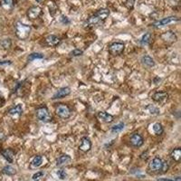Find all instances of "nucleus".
<instances>
[{"instance_id": "obj_1", "label": "nucleus", "mask_w": 181, "mask_h": 181, "mask_svg": "<svg viewBox=\"0 0 181 181\" xmlns=\"http://www.w3.org/2000/svg\"><path fill=\"white\" fill-rule=\"evenodd\" d=\"M110 15V10L107 8H102L98 10L94 15L90 16L86 20L84 26L85 27H93L95 25L99 24L101 21H104L106 18Z\"/></svg>"}, {"instance_id": "obj_2", "label": "nucleus", "mask_w": 181, "mask_h": 181, "mask_svg": "<svg viewBox=\"0 0 181 181\" xmlns=\"http://www.w3.org/2000/svg\"><path fill=\"white\" fill-rule=\"evenodd\" d=\"M31 33V26L21 22H17L15 25V34L19 39H26Z\"/></svg>"}, {"instance_id": "obj_3", "label": "nucleus", "mask_w": 181, "mask_h": 181, "mask_svg": "<svg viewBox=\"0 0 181 181\" xmlns=\"http://www.w3.org/2000/svg\"><path fill=\"white\" fill-rule=\"evenodd\" d=\"M35 114H36V118H37L40 121H43V122H48L52 119L48 109L46 107L37 108L35 111Z\"/></svg>"}, {"instance_id": "obj_4", "label": "nucleus", "mask_w": 181, "mask_h": 181, "mask_svg": "<svg viewBox=\"0 0 181 181\" xmlns=\"http://www.w3.org/2000/svg\"><path fill=\"white\" fill-rule=\"evenodd\" d=\"M71 109L66 104H59L56 108V114L62 119H68L71 116Z\"/></svg>"}, {"instance_id": "obj_5", "label": "nucleus", "mask_w": 181, "mask_h": 181, "mask_svg": "<svg viewBox=\"0 0 181 181\" xmlns=\"http://www.w3.org/2000/svg\"><path fill=\"white\" fill-rule=\"evenodd\" d=\"M124 47H125V45L123 43L116 42L109 46V52H110V53L112 54V55H120V54H121L122 52L124 51Z\"/></svg>"}, {"instance_id": "obj_6", "label": "nucleus", "mask_w": 181, "mask_h": 181, "mask_svg": "<svg viewBox=\"0 0 181 181\" xmlns=\"http://www.w3.org/2000/svg\"><path fill=\"white\" fill-rule=\"evenodd\" d=\"M178 21H179V18L177 16H168V17H165V18H163V19L158 21V22H155L153 24V26H155V27L164 26H167L169 24H172L175 22H178Z\"/></svg>"}, {"instance_id": "obj_7", "label": "nucleus", "mask_w": 181, "mask_h": 181, "mask_svg": "<svg viewBox=\"0 0 181 181\" xmlns=\"http://www.w3.org/2000/svg\"><path fill=\"white\" fill-rule=\"evenodd\" d=\"M162 167H163V160L158 157L154 158L149 164L150 169L155 172H159V170L162 169Z\"/></svg>"}, {"instance_id": "obj_8", "label": "nucleus", "mask_w": 181, "mask_h": 181, "mask_svg": "<svg viewBox=\"0 0 181 181\" xmlns=\"http://www.w3.org/2000/svg\"><path fill=\"white\" fill-rule=\"evenodd\" d=\"M41 14H42V8L38 6H34L27 10L26 15H27L29 19L34 20V19H36V18H38Z\"/></svg>"}, {"instance_id": "obj_9", "label": "nucleus", "mask_w": 181, "mask_h": 181, "mask_svg": "<svg viewBox=\"0 0 181 181\" xmlns=\"http://www.w3.org/2000/svg\"><path fill=\"white\" fill-rule=\"evenodd\" d=\"M130 141H131V144L132 145L133 147H136V148H139L141 147L143 143H144V139L139 134V133H134L132 134V136L131 137L130 139Z\"/></svg>"}, {"instance_id": "obj_10", "label": "nucleus", "mask_w": 181, "mask_h": 181, "mask_svg": "<svg viewBox=\"0 0 181 181\" xmlns=\"http://www.w3.org/2000/svg\"><path fill=\"white\" fill-rule=\"evenodd\" d=\"M90 148H92V142H90V139L87 137L82 138L81 144L79 146V150L82 152H88L90 150Z\"/></svg>"}, {"instance_id": "obj_11", "label": "nucleus", "mask_w": 181, "mask_h": 181, "mask_svg": "<svg viewBox=\"0 0 181 181\" xmlns=\"http://www.w3.org/2000/svg\"><path fill=\"white\" fill-rule=\"evenodd\" d=\"M70 93H71V89L69 87H63L57 90V93L53 96V100L62 99L65 96H68Z\"/></svg>"}, {"instance_id": "obj_12", "label": "nucleus", "mask_w": 181, "mask_h": 181, "mask_svg": "<svg viewBox=\"0 0 181 181\" xmlns=\"http://www.w3.org/2000/svg\"><path fill=\"white\" fill-rule=\"evenodd\" d=\"M60 41H61L60 38L57 37L56 35H53V34L48 35L45 38V43L49 46H56L60 44Z\"/></svg>"}, {"instance_id": "obj_13", "label": "nucleus", "mask_w": 181, "mask_h": 181, "mask_svg": "<svg viewBox=\"0 0 181 181\" xmlns=\"http://www.w3.org/2000/svg\"><path fill=\"white\" fill-rule=\"evenodd\" d=\"M161 38L164 40L165 42H168V43H173L177 40V36L176 34L171 32V31H168V32H165L164 34H161Z\"/></svg>"}, {"instance_id": "obj_14", "label": "nucleus", "mask_w": 181, "mask_h": 181, "mask_svg": "<svg viewBox=\"0 0 181 181\" xmlns=\"http://www.w3.org/2000/svg\"><path fill=\"white\" fill-rule=\"evenodd\" d=\"M98 118L101 120H102V121H104L106 123H111L114 120L112 115L107 113L106 112H98Z\"/></svg>"}, {"instance_id": "obj_15", "label": "nucleus", "mask_w": 181, "mask_h": 181, "mask_svg": "<svg viewBox=\"0 0 181 181\" xmlns=\"http://www.w3.org/2000/svg\"><path fill=\"white\" fill-rule=\"evenodd\" d=\"M168 98H169V94L167 93H165V92H158V93H155L152 95V99L155 101H158V102L165 101Z\"/></svg>"}, {"instance_id": "obj_16", "label": "nucleus", "mask_w": 181, "mask_h": 181, "mask_svg": "<svg viewBox=\"0 0 181 181\" xmlns=\"http://www.w3.org/2000/svg\"><path fill=\"white\" fill-rule=\"evenodd\" d=\"M2 154V156L4 157L5 159H7L9 163H12L13 160H14V152L9 150V149H6V150H3L0 151Z\"/></svg>"}, {"instance_id": "obj_17", "label": "nucleus", "mask_w": 181, "mask_h": 181, "mask_svg": "<svg viewBox=\"0 0 181 181\" xmlns=\"http://www.w3.org/2000/svg\"><path fill=\"white\" fill-rule=\"evenodd\" d=\"M23 112V108L20 104L16 105L15 107L12 108L9 110L8 113L12 116H20Z\"/></svg>"}, {"instance_id": "obj_18", "label": "nucleus", "mask_w": 181, "mask_h": 181, "mask_svg": "<svg viewBox=\"0 0 181 181\" xmlns=\"http://www.w3.org/2000/svg\"><path fill=\"white\" fill-rule=\"evenodd\" d=\"M70 161H71V157L69 155H62L56 159V166H63L64 164H67Z\"/></svg>"}, {"instance_id": "obj_19", "label": "nucleus", "mask_w": 181, "mask_h": 181, "mask_svg": "<svg viewBox=\"0 0 181 181\" xmlns=\"http://www.w3.org/2000/svg\"><path fill=\"white\" fill-rule=\"evenodd\" d=\"M151 40H152V35H151V34H150V33H146V34H145L142 36V38H141V40H140V44H141L142 45H148L150 44Z\"/></svg>"}, {"instance_id": "obj_20", "label": "nucleus", "mask_w": 181, "mask_h": 181, "mask_svg": "<svg viewBox=\"0 0 181 181\" xmlns=\"http://www.w3.org/2000/svg\"><path fill=\"white\" fill-rule=\"evenodd\" d=\"M141 62L143 63V64H145V65L148 66V67H153V66L155 65L154 60H153L150 56H149V55L143 56V57L141 58Z\"/></svg>"}, {"instance_id": "obj_21", "label": "nucleus", "mask_w": 181, "mask_h": 181, "mask_svg": "<svg viewBox=\"0 0 181 181\" xmlns=\"http://www.w3.org/2000/svg\"><path fill=\"white\" fill-rule=\"evenodd\" d=\"M42 161H43V158L39 155L35 156L33 160L31 161V167L32 168H38L41 164H42Z\"/></svg>"}, {"instance_id": "obj_22", "label": "nucleus", "mask_w": 181, "mask_h": 181, "mask_svg": "<svg viewBox=\"0 0 181 181\" xmlns=\"http://www.w3.org/2000/svg\"><path fill=\"white\" fill-rule=\"evenodd\" d=\"M171 158L177 162L180 161V159H181V150H180V148H176V149L173 150V151L171 152Z\"/></svg>"}, {"instance_id": "obj_23", "label": "nucleus", "mask_w": 181, "mask_h": 181, "mask_svg": "<svg viewBox=\"0 0 181 181\" xmlns=\"http://www.w3.org/2000/svg\"><path fill=\"white\" fill-rule=\"evenodd\" d=\"M153 131L155 132L156 135H161L164 130H163V127L160 123H155L153 125Z\"/></svg>"}, {"instance_id": "obj_24", "label": "nucleus", "mask_w": 181, "mask_h": 181, "mask_svg": "<svg viewBox=\"0 0 181 181\" xmlns=\"http://www.w3.org/2000/svg\"><path fill=\"white\" fill-rule=\"evenodd\" d=\"M3 173L6 175H8V176H12V175H15L16 173V171H15V169L13 168L12 166H6L3 169Z\"/></svg>"}, {"instance_id": "obj_25", "label": "nucleus", "mask_w": 181, "mask_h": 181, "mask_svg": "<svg viewBox=\"0 0 181 181\" xmlns=\"http://www.w3.org/2000/svg\"><path fill=\"white\" fill-rule=\"evenodd\" d=\"M124 123L120 122V123H118L117 125H114L112 128V133H118V132H120L123 129H124Z\"/></svg>"}, {"instance_id": "obj_26", "label": "nucleus", "mask_w": 181, "mask_h": 181, "mask_svg": "<svg viewBox=\"0 0 181 181\" xmlns=\"http://www.w3.org/2000/svg\"><path fill=\"white\" fill-rule=\"evenodd\" d=\"M43 58H44V54L39 53H33L29 54V56H28L29 61H34L35 59H43Z\"/></svg>"}, {"instance_id": "obj_27", "label": "nucleus", "mask_w": 181, "mask_h": 181, "mask_svg": "<svg viewBox=\"0 0 181 181\" xmlns=\"http://www.w3.org/2000/svg\"><path fill=\"white\" fill-rule=\"evenodd\" d=\"M44 175H45V173L43 172V171H38V172H36L35 174H34L33 175V180H34V181H38V180H40L43 177H44Z\"/></svg>"}, {"instance_id": "obj_28", "label": "nucleus", "mask_w": 181, "mask_h": 181, "mask_svg": "<svg viewBox=\"0 0 181 181\" xmlns=\"http://www.w3.org/2000/svg\"><path fill=\"white\" fill-rule=\"evenodd\" d=\"M0 44H1V45L4 47V48H9L11 46V41L10 39H6V40H3L0 42Z\"/></svg>"}, {"instance_id": "obj_29", "label": "nucleus", "mask_w": 181, "mask_h": 181, "mask_svg": "<svg viewBox=\"0 0 181 181\" xmlns=\"http://www.w3.org/2000/svg\"><path fill=\"white\" fill-rule=\"evenodd\" d=\"M82 50H80V49H75V50H74L72 52H71L70 53V54L72 56H79V55H82Z\"/></svg>"}, {"instance_id": "obj_30", "label": "nucleus", "mask_w": 181, "mask_h": 181, "mask_svg": "<svg viewBox=\"0 0 181 181\" xmlns=\"http://www.w3.org/2000/svg\"><path fill=\"white\" fill-rule=\"evenodd\" d=\"M57 175L59 176V177H60L61 179H64V178L66 177V173H65V171H64L63 169L59 170V171L57 172Z\"/></svg>"}, {"instance_id": "obj_31", "label": "nucleus", "mask_w": 181, "mask_h": 181, "mask_svg": "<svg viewBox=\"0 0 181 181\" xmlns=\"http://www.w3.org/2000/svg\"><path fill=\"white\" fill-rule=\"evenodd\" d=\"M3 4L7 6V7H13L14 3H13V0H3Z\"/></svg>"}, {"instance_id": "obj_32", "label": "nucleus", "mask_w": 181, "mask_h": 181, "mask_svg": "<svg viewBox=\"0 0 181 181\" xmlns=\"http://www.w3.org/2000/svg\"><path fill=\"white\" fill-rule=\"evenodd\" d=\"M12 63L11 61H0V66H6V65H10Z\"/></svg>"}, {"instance_id": "obj_33", "label": "nucleus", "mask_w": 181, "mask_h": 181, "mask_svg": "<svg viewBox=\"0 0 181 181\" xmlns=\"http://www.w3.org/2000/svg\"><path fill=\"white\" fill-rule=\"evenodd\" d=\"M62 19H63V24H69V23H70V21L67 19V17L62 16Z\"/></svg>"}, {"instance_id": "obj_34", "label": "nucleus", "mask_w": 181, "mask_h": 181, "mask_svg": "<svg viewBox=\"0 0 181 181\" xmlns=\"http://www.w3.org/2000/svg\"><path fill=\"white\" fill-rule=\"evenodd\" d=\"M158 181H174L172 179H166V178H163V179H158Z\"/></svg>"}, {"instance_id": "obj_35", "label": "nucleus", "mask_w": 181, "mask_h": 181, "mask_svg": "<svg viewBox=\"0 0 181 181\" xmlns=\"http://www.w3.org/2000/svg\"><path fill=\"white\" fill-rule=\"evenodd\" d=\"M174 181H181V178H180V177H177L176 178H175V180Z\"/></svg>"}, {"instance_id": "obj_36", "label": "nucleus", "mask_w": 181, "mask_h": 181, "mask_svg": "<svg viewBox=\"0 0 181 181\" xmlns=\"http://www.w3.org/2000/svg\"><path fill=\"white\" fill-rule=\"evenodd\" d=\"M36 1H37V2H39V1H40V0H36Z\"/></svg>"}]
</instances>
